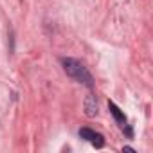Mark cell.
Returning <instances> with one entry per match:
<instances>
[{
    "label": "cell",
    "instance_id": "cell-1",
    "mask_svg": "<svg viewBox=\"0 0 153 153\" xmlns=\"http://www.w3.org/2000/svg\"><path fill=\"white\" fill-rule=\"evenodd\" d=\"M61 65H63L65 72L70 76L72 79H76L78 83L87 85L88 88L94 87V79H92L90 72L87 70V67L83 63H79L78 59H74V58H61Z\"/></svg>",
    "mask_w": 153,
    "mask_h": 153
},
{
    "label": "cell",
    "instance_id": "cell-3",
    "mask_svg": "<svg viewBox=\"0 0 153 153\" xmlns=\"http://www.w3.org/2000/svg\"><path fill=\"white\" fill-rule=\"evenodd\" d=\"M85 114L88 117H96L97 115V99L92 94L87 96V99H85Z\"/></svg>",
    "mask_w": 153,
    "mask_h": 153
},
{
    "label": "cell",
    "instance_id": "cell-2",
    "mask_svg": "<svg viewBox=\"0 0 153 153\" xmlns=\"http://www.w3.org/2000/svg\"><path fill=\"white\" fill-rule=\"evenodd\" d=\"M79 137L85 139V140H88L94 148H103V146H105V137H103L101 133L90 130V128H81V130H79Z\"/></svg>",
    "mask_w": 153,
    "mask_h": 153
},
{
    "label": "cell",
    "instance_id": "cell-4",
    "mask_svg": "<svg viewBox=\"0 0 153 153\" xmlns=\"http://www.w3.org/2000/svg\"><path fill=\"white\" fill-rule=\"evenodd\" d=\"M108 110H110V114L114 115V119H115V121H117V123H119V124H121L123 128H124V126H126V115H124V114L121 112V108H119V106H117L115 103L108 101Z\"/></svg>",
    "mask_w": 153,
    "mask_h": 153
},
{
    "label": "cell",
    "instance_id": "cell-5",
    "mask_svg": "<svg viewBox=\"0 0 153 153\" xmlns=\"http://www.w3.org/2000/svg\"><path fill=\"white\" fill-rule=\"evenodd\" d=\"M123 151H130V153H135V149H133L131 146H124V148H123Z\"/></svg>",
    "mask_w": 153,
    "mask_h": 153
}]
</instances>
